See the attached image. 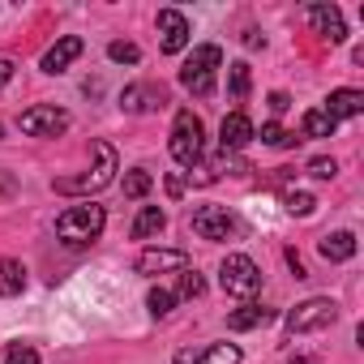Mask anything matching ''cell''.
<instances>
[{
  "mask_svg": "<svg viewBox=\"0 0 364 364\" xmlns=\"http://www.w3.org/2000/svg\"><path fill=\"white\" fill-rule=\"evenodd\" d=\"M287 262H291V270H296V279H309V270H304V262H300V257H296V249H291V253H287Z\"/></svg>",
  "mask_w": 364,
  "mask_h": 364,
  "instance_id": "d6a6232c",
  "label": "cell"
},
{
  "mask_svg": "<svg viewBox=\"0 0 364 364\" xmlns=\"http://www.w3.org/2000/svg\"><path fill=\"white\" fill-rule=\"evenodd\" d=\"M253 120L245 116V112H232V116H223V124H219V146H223V154L228 150H245L249 141H253Z\"/></svg>",
  "mask_w": 364,
  "mask_h": 364,
  "instance_id": "7c38bea8",
  "label": "cell"
},
{
  "mask_svg": "<svg viewBox=\"0 0 364 364\" xmlns=\"http://www.w3.org/2000/svg\"><path fill=\"white\" fill-rule=\"evenodd\" d=\"M167 193H171V198H180V193H185V180H176V176H167Z\"/></svg>",
  "mask_w": 364,
  "mask_h": 364,
  "instance_id": "836d02e7",
  "label": "cell"
},
{
  "mask_svg": "<svg viewBox=\"0 0 364 364\" xmlns=\"http://www.w3.org/2000/svg\"><path fill=\"white\" fill-rule=\"evenodd\" d=\"M219 65H223V48H215V43L193 48V56L180 65V86L193 90L198 99L215 95V69H219Z\"/></svg>",
  "mask_w": 364,
  "mask_h": 364,
  "instance_id": "7a4b0ae2",
  "label": "cell"
},
{
  "mask_svg": "<svg viewBox=\"0 0 364 364\" xmlns=\"http://www.w3.org/2000/svg\"><path fill=\"white\" fill-rule=\"evenodd\" d=\"M5 364H39V351H35L31 343H14V347L5 351Z\"/></svg>",
  "mask_w": 364,
  "mask_h": 364,
  "instance_id": "f1b7e54d",
  "label": "cell"
},
{
  "mask_svg": "<svg viewBox=\"0 0 364 364\" xmlns=\"http://www.w3.org/2000/svg\"><path fill=\"white\" fill-rule=\"evenodd\" d=\"M116 150L107 146V141H95V167L86 171V176H65V180H56V193H99V189H107L112 185V176H116Z\"/></svg>",
  "mask_w": 364,
  "mask_h": 364,
  "instance_id": "3957f363",
  "label": "cell"
},
{
  "mask_svg": "<svg viewBox=\"0 0 364 364\" xmlns=\"http://www.w3.org/2000/svg\"><path fill=\"white\" fill-rule=\"evenodd\" d=\"M321 257L326 262H351L355 257V236L351 232H330V236H321Z\"/></svg>",
  "mask_w": 364,
  "mask_h": 364,
  "instance_id": "ac0fdd59",
  "label": "cell"
},
{
  "mask_svg": "<svg viewBox=\"0 0 364 364\" xmlns=\"http://www.w3.org/2000/svg\"><path fill=\"white\" fill-rule=\"evenodd\" d=\"M150 185H154L150 171H146V167H133V171L124 176V198H133V202H137V198H146V193H150Z\"/></svg>",
  "mask_w": 364,
  "mask_h": 364,
  "instance_id": "603a6c76",
  "label": "cell"
},
{
  "mask_svg": "<svg viewBox=\"0 0 364 364\" xmlns=\"http://www.w3.org/2000/svg\"><path fill=\"white\" fill-rule=\"evenodd\" d=\"M163 228H167V215H163L159 206H141L137 219H133V228H129V236H133V240H150V236H159Z\"/></svg>",
  "mask_w": 364,
  "mask_h": 364,
  "instance_id": "e0dca14e",
  "label": "cell"
},
{
  "mask_svg": "<svg viewBox=\"0 0 364 364\" xmlns=\"http://www.w3.org/2000/svg\"><path fill=\"white\" fill-rule=\"evenodd\" d=\"M141 274H167V270H189V253L185 249H146L137 257Z\"/></svg>",
  "mask_w": 364,
  "mask_h": 364,
  "instance_id": "8fae6325",
  "label": "cell"
},
{
  "mask_svg": "<svg viewBox=\"0 0 364 364\" xmlns=\"http://www.w3.org/2000/svg\"><path fill=\"white\" fill-rule=\"evenodd\" d=\"M270 317H274V309H266V304H245V309L228 313V326H232V330H257V326H266Z\"/></svg>",
  "mask_w": 364,
  "mask_h": 364,
  "instance_id": "ffe728a7",
  "label": "cell"
},
{
  "mask_svg": "<svg viewBox=\"0 0 364 364\" xmlns=\"http://www.w3.org/2000/svg\"><path fill=\"white\" fill-rule=\"evenodd\" d=\"M219 287H223L228 296H240V300L257 296V291H262V270H257V262L245 257V253H232V257L219 266Z\"/></svg>",
  "mask_w": 364,
  "mask_h": 364,
  "instance_id": "277c9868",
  "label": "cell"
},
{
  "mask_svg": "<svg viewBox=\"0 0 364 364\" xmlns=\"http://www.w3.org/2000/svg\"><path fill=\"white\" fill-rule=\"evenodd\" d=\"M86 52V43H82V35H65V39H56L48 52H43V60H39V69L43 73H65L77 56Z\"/></svg>",
  "mask_w": 364,
  "mask_h": 364,
  "instance_id": "30bf717a",
  "label": "cell"
},
{
  "mask_svg": "<svg viewBox=\"0 0 364 364\" xmlns=\"http://www.w3.org/2000/svg\"><path fill=\"white\" fill-rule=\"evenodd\" d=\"M334 171H338V163H334V159H326V154L309 163V176H317V180H334Z\"/></svg>",
  "mask_w": 364,
  "mask_h": 364,
  "instance_id": "f546056e",
  "label": "cell"
},
{
  "mask_svg": "<svg viewBox=\"0 0 364 364\" xmlns=\"http://www.w3.org/2000/svg\"><path fill=\"white\" fill-rule=\"evenodd\" d=\"M22 291H26V266L0 257V296H22Z\"/></svg>",
  "mask_w": 364,
  "mask_h": 364,
  "instance_id": "d6986e66",
  "label": "cell"
},
{
  "mask_svg": "<svg viewBox=\"0 0 364 364\" xmlns=\"http://www.w3.org/2000/svg\"><path fill=\"white\" fill-rule=\"evenodd\" d=\"M334 321H338V304L326 300V296H313V300H304V304H296L287 313V330L291 334H313V330H326Z\"/></svg>",
  "mask_w": 364,
  "mask_h": 364,
  "instance_id": "8992f818",
  "label": "cell"
},
{
  "mask_svg": "<svg viewBox=\"0 0 364 364\" xmlns=\"http://www.w3.org/2000/svg\"><path fill=\"white\" fill-rule=\"evenodd\" d=\"M146 304H150V313H154V317H167V313H171V304H176V291L154 287V291L146 296Z\"/></svg>",
  "mask_w": 364,
  "mask_h": 364,
  "instance_id": "484cf974",
  "label": "cell"
},
{
  "mask_svg": "<svg viewBox=\"0 0 364 364\" xmlns=\"http://www.w3.org/2000/svg\"><path fill=\"white\" fill-rule=\"evenodd\" d=\"M253 137H262V146H274V150H287V146H296V141H300V137H296V133H287L279 120L262 124V133H253Z\"/></svg>",
  "mask_w": 364,
  "mask_h": 364,
  "instance_id": "44dd1931",
  "label": "cell"
},
{
  "mask_svg": "<svg viewBox=\"0 0 364 364\" xmlns=\"http://www.w3.org/2000/svg\"><path fill=\"white\" fill-rule=\"evenodd\" d=\"M171 159L180 167H198L202 159V120L193 112H176V124H171Z\"/></svg>",
  "mask_w": 364,
  "mask_h": 364,
  "instance_id": "5b68a950",
  "label": "cell"
},
{
  "mask_svg": "<svg viewBox=\"0 0 364 364\" xmlns=\"http://www.w3.org/2000/svg\"><path fill=\"white\" fill-rule=\"evenodd\" d=\"M287 107H291V99H287L283 90H274V95H270V112H274V116H283Z\"/></svg>",
  "mask_w": 364,
  "mask_h": 364,
  "instance_id": "4dcf8cb0",
  "label": "cell"
},
{
  "mask_svg": "<svg viewBox=\"0 0 364 364\" xmlns=\"http://www.w3.org/2000/svg\"><path fill=\"white\" fill-rule=\"evenodd\" d=\"M330 133H334V120H330L321 107L304 112V137H330Z\"/></svg>",
  "mask_w": 364,
  "mask_h": 364,
  "instance_id": "cb8c5ba5",
  "label": "cell"
},
{
  "mask_svg": "<svg viewBox=\"0 0 364 364\" xmlns=\"http://www.w3.org/2000/svg\"><path fill=\"white\" fill-rule=\"evenodd\" d=\"M283 206H287V215L309 219V215L317 210V198H313V193H304V189H287V193H283Z\"/></svg>",
  "mask_w": 364,
  "mask_h": 364,
  "instance_id": "7402d4cb",
  "label": "cell"
},
{
  "mask_svg": "<svg viewBox=\"0 0 364 364\" xmlns=\"http://www.w3.org/2000/svg\"><path fill=\"white\" fill-rule=\"evenodd\" d=\"M321 112H326L334 124H338V120H351V116L364 112V95H360V90H330V99H326Z\"/></svg>",
  "mask_w": 364,
  "mask_h": 364,
  "instance_id": "2e32d148",
  "label": "cell"
},
{
  "mask_svg": "<svg viewBox=\"0 0 364 364\" xmlns=\"http://www.w3.org/2000/svg\"><path fill=\"white\" fill-rule=\"evenodd\" d=\"M14 73H18V69H14V60H9V56H0V86H9V82H14Z\"/></svg>",
  "mask_w": 364,
  "mask_h": 364,
  "instance_id": "1f68e13d",
  "label": "cell"
},
{
  "mask_svg": "<svg viewBox=\"0 0 364 364\" xmlns=\"http://www.w3.org/2000/svg\"><path fill=\"white\" fill-rule=\"evenodd\" d=\"M176 364H240V347L236 343H210L202 351H180Z\"/></svg>",
  "mask_w": 364,
  "mask_h": 364,
  "instance_id": "5bb4252c",
  "label": "cell"
},
{
  "mask_svg": "<svg viewBox=\"0 0 364 364\" xmlns=\"http://www.w3.org/2000/svg\"><path fill=\"white\" fill-rule=\"evenodd\" d=\"M249 86H253L249 65H245V60H240V65H232V73H228V90H232L236 99H245V95H249Z\"/></svg>",
  "mask_w": 364,
  "mask_h": 364,
  "instance_id": "d4e9b609",
  "label": "cell"
},
{
  "mask_svg": "<svg viewBox=\"0 0 364 364\" xmlns=\"http://www.w3.org/2000/svg\"><path fill=\"white\" fill-rule=\"evenodd\" d=\"M291 364H317V360H309V355H296V360H291Z\"/></svg>",
  "mask_w": 364,
  "mask_h": 364,
  "instance_id": "e575fe53",
  "label": "cell"
},
{
  "mask_svg": "<svg viewBox=\"0 0 364 364\" xmlns=\"http://www.w3.org/2000/svg\"><path fill=\"white\" fill-rule=\"evenodd\" d=\"M202 291H206V283H202L198 270H185V274H180V291H176V300H180V296H185V300H198Z\"/></svg>",
  "mask_w": 364,
  "mask_h": 364,
  "instance_id": "4316f807",
  "label": "cell"
},
{
  "mask_svg": "<svg viewBox=\"0 0 364 364\" xmlns=\"http://www.w3.org/2000/svg\"><path fill=\"white\" fill-rule=\"evenodd\" d=\"M18 124L26 137H60L69 129V112L65 107H26Z\"/></svg>",
  "mask_w": 364,
  "mask_h": 364,
  "instance_id": "52a82bcc",
  "label": "cell"
},
{
  "mask_svg": "<svg viewBox=\"0 0 364 364\" xmlns=\"http://www.w3.org/2000/svg\"><path fill=\"white\" fill-rule=\"evenodd\" d=\"M159 48L167 52V56H176V52H185L189 48V18L180 14V9H159Z\"/></svg>",
  "mask_w": 364,
  "mask_h": 364,
  "instance_id": "9c48e42d",
  "label": "cell"
},
{
  "mask_svg": "<svg viewBox=\"0 0 364 364\" xmlns=\"http://www.w3.org/2000/svg\"><path fill=\"white\" fill-rule=\"evenodd\" d=\"M103 223H107L103 206H99V202H82V206H69V210L56 219V236H60L65 245H90V240H99Z\"/></svg>",
  "mask_w": 364,
  "mask_h": 364,
  "instance_id": "6da1fadb",
  "label": "cell"
},
{
  "mask_svg": "<svg viewBox=\"0 0 364 364\" xmlns=\"http://www.w3.org/2000/svg\"><path fill=\"white\" fill-rule=\"evenodd\" d=\"M107 56H112L116 65H137V60H141V52H137V43H120V39H116L112 48H107Z\"/></svg>",
  "mask_w": 364,
  "mask_h": 364,
  "instance_id": "83f0119b",
  "label": "cell"
},
{
  "mask_svg": "<svg viewBox=\"0 0 364 364\" xmlns=\"http://www.w3.org/2000/svg\"><path fill=\"white\" fill-rule=\"evenodd\" d=\"M163 103H167V90L163 86H124V95H120V107L124 112H154Z\"/></svg>",
  "mask_w": 364,
  "mask_h": 364,
  "instance_id": "9a60e30c",
  "label": "cell"
},
{
  "mask_svg": "<svg viewBox=\"0 0 364 364\" xmlns=\"http://www.w3.org/2000/svg\"><path fill=\"white\" fill-rule=\"evenodd\" d=\"M193 232L202 240H232L236 236V219L223 206H198L193 210Z\"/></svg>",
  "mask_w": 364,
  "mask_h": 364,
  "instance_id": "ba28073f",
  "label": "cell"
},
{
  "mask_svg": "<svg viewBox=\"0 0 364 364\" xmlns=\"http://www.w3.org/2000/svg\"><path fill=\"white\" fill-rule=\"evenodd\" d=\"M309 22H313V31L321 35V39H330V43H343L347 39V26H343V14L334 9V5H309Z\"/></svg>",
  "mask_w": 364,
  "mask_h": 364,
  "instance_id": "4fadbf2b",
  "label": "cell"
},
{
  "mask_svg": "<svg viewBox=\"0 0 364 364\" xmlns=\"http://www.w3.org/2000/svg\"><path fill=\"white\" fill-rule=\"evenodd\" d=\"M0 137H5V129H0Z\"/></svg>",
  "mask_w": 364,
  "mask_h": 364,
  "instance_id": "d590c367",
  "label": "cell"
}]
</instances>
